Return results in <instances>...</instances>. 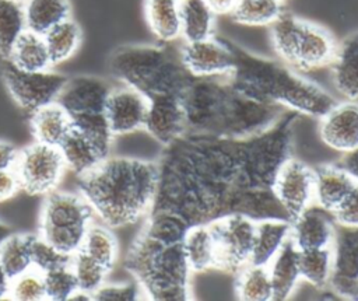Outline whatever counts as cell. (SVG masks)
Here are the masks:
<instances>
[{"mask_svg": "<svg viewBox=\"0 0 358 301\" xmlns=\"http://www.w3.org/2000/svg\"><path fill=\"white\" fill-rule=\"evenodd\" d=\"M11 234V230H10V227L8 225H6L4 223H1L0 221V244L8 237Z\"/></svg>", "mask_w": 358, "mask_h": 301, "instance_id": "cell-51", "label": "cell"}, {"mask_svg": "<svg viewBox=\"0 0 358 301\" xmlns=\"http://www.w3.org/2000/svg\"><path fill=\"white\" fill-rule=\"evenodd\" d=\"M17 1H24V0H17Z\"/></svg>", "mask_w": 358, "mask_h": 301, "instance_id": "cell-52", "label": "cell"}, {"mask_svg": "<svg viewBox=\"0 0 358 301\" xmlns=\"http://www.w3.org/2000/svg\"><path fill=\"white\" fill-rule=\"evenodd\" d=\"M27 29L22 1L0 0V55L8 57L13 45Z\"/></svg>", "mask_w": 358, "mask_h": 301, "instance_id": "cell-37", "label": "cell"}, {"mask_svg": "<svg viewBox=\"0 0 358 301\" xmlns=\"http://www.w3.org/2000/svg\"><path fill=\"white\" fill-rule=\"evenodd\" d=\"M352 176L340 164H324L315 168L313 203L333 213L355 186Z\"/></svg>", "mask_w": 358, "mask_h": 301, "instance_id": "cell-20", "label": "cell"}, {"mask_svg": "<svg viewBox=\"0 0 358 301\" xmlns=\"http://www.w3.org/2000/svg\"><path fill=\"white\" fill-rule=\"evenodd\" d=\"M291 221L284 217L256 220L250 263L267 266L289 239Z\"/></svg>", "mask_w": 358, "mask_h": 301, "instance_id": "cell-21", "label": "cell"}, {"mask_svg": "<svg viewBox=\"0 0 358 301\" xmlns=\"http://www.w3.org/2000/svg\"><path fill=\"white\" fill-rule=\"evenodd\" d=\"M15 67L25 71L49 70L52 64L43 35L25 29L11 48L7 57Z\"/></svg>", "mask_w": 358, "mask_h": 301, "instance_id": "cell-27", "label": "cell"}, {"mask_svg": "<svg viewBox=\"0 0 358 301\" xmlns=\"http://www.w3.org/2000/svg\"><path fill=\"white\" fill-rule=\"evenodd\" d=\"M21 190V183L14 168L0 171V202H6Z\"/></svg>", "mask_w": 358, "mask_h": 301, "instance_id": "cell-45", "label": "cell"}, {"mask_svg": "<svg viewBox=\"0 0 358 301\" xmlns=\"http://www.w3.org/2000/svg\"><path fill=\"white\" fill-rule=\"evenodd\" d=\"M331 252V280H347L358 277V228H345L337 225Z\"/></svg>", "mask_w": 358, "mask_h": 301, "instance_id": "cell-28", "label": "cell"}, {"mask_svg": "<svg viewBox=\"0 0 358 301\" xmlns=\"http://www.w3.org/2000/svg\"><path fill=\"white\" fill-rule=\"evenodd\" d=\"M42 274L45 284V295L48 300H70V297L78 290L70 263L53 267Z\"/></svg>", "mask_w": 358, "mask_h": 301, "instance_id": "cell-40", "label": "cell"}, {"mask_svg": "<svg viewBox=\"0 0 358 301\" xmlns=\"http://www.w3.org/2000/svg\"><path fill=\"white\" fill-rule=\"evenodd\" d=\"M180 60L192 77H228L235 64L231 42L215 35L199 41L183 42L179 46Z\"/></svg>", "mask_w": 358, "mask_h": 301, "instance_id": "cell-13", "label": "cell"}, {"mask_svg": "<svg viewBox=\"0 0 358 301\" xmlns=\"http://www.w3.org/2000/svg\"><path fill=\"white\" fill-rule=\"evenodd\" d=\"M110 272L117 259V241L108 225L91 223L80 248Z\"/></svg>", "mask_w": 358, "mask_h": 301, "instance_id": "cell-35", "label": "cell"}, {"mask_svg": "<svg viewBox=\"0 0 358 301\" xmlns=\"http://www.w3.org/2000/svg\"><path fill=\"white\" fill-rule=\"evenodd\" d=\"M10 286H11V279L7 276L6 270L0 263V300L10 295Z\"/></svg>", "mask_w": 358, "mask_h": 301, "instance_id": "cell-50", "label": "cell"}, {"mask_svg": "<svg viewBox=\"0 0 358 301\" xmlns=\"http://www.w3.org/2000/svg\"><path fill=\"white\" fill-rule=\"evenodd\" d=\"M95 216L81 193L53 190L46 195L41 214V237L57 251L73 255L84 242Z\"/></svg>", "mask_w": 358, "mask_h": 301, "instance_id": "cell-8", "label": "cell"}, {"mask_svg": "<svg viewBox=\"0 0 358 301\" xmlns=\"http://www.w3.org/2000/svg\"><path fill=\"white\" fill-rule=\"evenodd\" d=\"M267 269L273 284V300H288L302 280L299 270V251L291 239H288L271 259Z\"/></svg>", "mask_w": 358, "mask_h": 301, "instance_id": "cell-23", "label": "cell"}, {"mask_svg": "<svg viewBox=\"0 0 358 301\" xmlns=\"http://www.w3.org/2000/svg\"><path fill=\"white\" fill-rule=\"evenodd\" d=\"M337 231L333 214L315 203L291 220V242L299 249L331 248Z\"/></svg>", "mask_w": 358, "mask_h": 301, "instance_id": "cell-17", "label": "cell"}, {"mask_svg": "<svg viewBox=\"0 0 358 301\" xmlns=\"http://www.w3.org/2000/svg\"><path fill=\"white\" fill-rule=\"evenodd\" d=\"M182 249L192 273L217 269V245L210 224L189 227L182 237Z\"/></svg>", "mask_w": 358, "mask_h": 301, "instance_id": "cell-22", "label": "cell"}, {"mask_svg": "<svg viewBox=\"0 0 358 301\" xmlns=\"http://www.w3.org/2000/svg\"><path fill=\"white\" fill-rule=\"evenodd\" d=\"M284 11L281 0H235L229 17L248 27H270Z\"/></svg>", "mask_w": 358, "mask_h": 301, "instance_id": "cell-33", "label": "cell"}, {"mask_svg": "<svg viewBox=\"0 0 358 301\" xmlns=\"http://www.w3.org/2000/svg\"><path fill=\"white\" fill-rule=\"evenodd\" d=\"M208 224L217 245V269L236 274L250 263L256 220L236 213Z\"/></svg>", "mask_w": 358, "mask_h": 301, "instance_id": "cell-10", "label": "cell"}, {"mask_svg": "<svg viewBox=\"0 0 358 301\" xmlns=\"http://www.w3.org/2000/svg\"><path fill=\"white\" fill-rule=\"evenodd\" d=\"M144 129L164 146H168L185 136L186 119L182 98L158 97L150 99Z\"/></svg>", "mask_w": 358, "mask_h": 301, "instance_id": "cell-18", "label": "cell"}, {"mask_svg": "<svg viewBox=\"0 0 358 301\" xmlns=\"http://www.w3.org/2000/svg\"><path fill=\"white\" fill-rule=\"evenodd\" d=\"M70 266L74 273L78 291L88 295H92L105 283L106 274L109 273L108 269H105L83 249H78L71 255Z\"/></svg>", "mask_w": 358, "mask_h": 301, "instance_id": "cell-39", "label": "cell"}, {"mask_svg": "<svg viewBox=\"0 0 358 301\" xmlns=\"http://www.w3.org/2000/svg\"><path fill=\"white\" fill-rule=\"evenodd\" d=\"M296 116L287 111L274 126L252 137L186 133L168 144L157 164L158 186L148 217L180 237L192 225L228 214L288 218L271 193V182L291 157Z\"/></svg>", "mask_w": 358, "mask_h": 301, "instance_id": "cell-1", "label": "cell"}, {"mask_svg": "<svg viewBox=\"0 0 358 301\" xmlns=\"http://www.w3.org/2000/svg\"><path fill=\"white\" fill-rule=\"evenodd\" d=\"M14 169L24 192L46 196L56 189L67 167L59 147L35 141L20 151Z\"/></svg>", "mask_w": 358, "mask_h": 301, "instance_id": "cell-9", "label": "cell"}, {"mask_svg": "<svg viewBox=\"0 0 358 301\" xmlns=\"http://www.w3.org/2000/svg\"><path fill=\"white\" fill-rule=\"evenodd\" d=\"M18 154L20 150L14 144L6 140H0V171L14 168Z\"/></svg>", "mask_w": 358, "mask_h": 301, "instance_id": "cell-47", "label": "cell"}, {"mask_svg": "<svg viewBox=\"0 0 358 301\" xmlns=\"http://www.w3.org/2000/svg\"><path fill=\"white\" fill-rule=\"evenodd\" d=\"M281 1H284V0H281Z\"/></svg>", "mask_w": 358, "mask_h": 301, "instance_id": "cell-53", "label": "cell"}, {"mask_svg": "<svg viewBox=\"0 0 358 301\" xmlns=\"http://www.w3.org/2000/svg\"><path fill=\"white\" fill-rule=\"evenodd\" d=\"M329 288H331L337 295L358 301V277L347 280H331Z\"/></svg>", "mask_w": 358, "mask_h": 301, "instance_id": "cell-46", "label": "cell"}, {"mask_svg": "<svg viewBox=\"0 0 358 301\" xmlns=\"http://www.w3.org/2000/svg\"><path fill=\"white\" fill-rule=\"evenodd\" d=\"M113 85L95 76H76L66 80L56 102L70 115L80 116L103 112Z\"/></svg>", "mask_w": 358, "mask_h": 301, "instance_id": "cell-16", "label": "cell"}, {"mask_svg": "<svg viewBox=\"0 0 358 301\" xmlns=\"http://www.w3.org/2000/svg\"><path fill=\"white\" fill-rule=\"evenodd\" d=\"M217 15H229L235 0H206Z\"/></svg>", "mask_w": 358, "mask_h": 301, "instance_id": "cell-49", "label": "cell"}, {"mask_svg": "<svg viewBox=\"0 0 358 301\" xmlns=\"http://www.w3.org/2000/svg\"><path fill=\"white\" fill-rule=\"evenodd\" d=\"M178 1H179V0H178Z\"/></svg>", "mask_w": 358, "mask_h": 301, "instance_id": "cell-54", "label": "cell"}, {"mask_svg": "<svg viewBox=\"0 0 358 301\" xmlns=\"http://www.w3.org/2000/svg\"><path fill=\"white\" fill-rule=\"evenodd\" d=\"M182 104L186 133L245 139L266 132L287 109L238 91L228 77H193Z\"/></svg>", "mask_w": 358, "mask_h": 301, "instance_id": "cell-2", "label": "cell"}, {"mask_svg": "<svg viewBox=\"0 0 358 301\" xmlns=\"http://www.w3.org/2000/svg\"><path fill=\"white\" fill-rule=\"evenodd\" d=\"M29 237L27 234H10L0 244V263L11 280L32 267Z\"/></svg>", "mask_w": 358, "mask_h": 301, "instance_id": "cell-36", "label": "cell"}, {"mask_svg": "<svg viewBox=\"0 0 358 301\" xmlns=\"http://www.w3.org/2000/svg\"><path fill=\"white\" fill-rule=\"evenodd\" d=\"M329 67L336 91L344 99L358 101V31L337 42V49Z\"/></svg>", "mask_w": 358, "mask_h": 301, "instance_id": "cell-19", "label": "cell"}, {"mask_svg": "<svg viewBox=\"0 0 358 301\" xmlns=\"http://www.w3.org/2000/svg\"><path fill=\"white\" fill-rule=\"evenodd\" d=\"M158 186L155 162L108 157L80 176V193L109 228L124 227L148 216Z\"/></svg>", "mask_w": 358, "mask_h": 301, "instance_id": "cell-3", "label": "cell"}, {"mask_svg": "<svg viewBox=\"0 0 358 301\" xmlns=\"http://www.w3.org/2000/svg\"><path fill=\"white\" fill-rule=\"evenodd\" d=\"M351 176L352 179L358 183V148H355L351 153H347L341 155L340 162H338Z\"/></svg>", "mask_w": 358, "mask_h": 301, "instance_id": "cell-48", "label": "cell"}, {"mask_svg": "<svg viewBox=\"0 0 358 301\" xmlns=\"http://www.w3.org/2000/svg\"><path fill=\"white\" fill-rule=\"evenodd\" d=\"M59 150L67 169L73 171L78 176L90 172L102 161L92 143L76 127H71V130L66 134L59 144Z\"/></svg>", "mask_w": 358, "mask_h": 301, "instance_id": "cell-29", "label": "cell"}, {"mask_svg": "<svg viewBox=\"0 0 358 301\" xmlns=\"http://www.w3.org/2000/svg\"><path fill=\"white\" fill-rule=\"evenodd\" d=\"M299 251V249H298ZM301 279L322 290L330 286L333 276L331 248H315L299 251Z\"/></svg>", "mask_w": 358, "mask_h": 301, "instance_id": "cell-34", "label": "cell"}, {"mask_svg": "<svg viewBox=\"0 0 358 301\" xmlns=\"http://www.w3.org/2000/svg\"><path fill=\"white\" fill-rule=\"evenodd\" d=\"M10 298L17 301H41L45 300V284L43 274L31 267L25 273L11 280Z\"/></svg>", "mask_w": 358, "mask_h": 301, "instance_id": "cell-42", "label": "cell"}, {"mask_svg": "<svg viewBox=\"0 0 358 301\" xmlns=\"http://www.w3.org/2000/svg\"><path fill=\"white\" fill-rule=\"evenodd\" d=\"M231 45L235 64L228 80L245 95L316 119L336 104L337 99L322 85L308 80L281 60Z\"/></svg>", "mask_w": 358, "mask_h": 301, "instance_id": "cell-4", "label": "cell"}, {"mask_svg": "<svg viewBox=\"0 0 358 301\" xmlns=\"http://www.w3.org/2000/svg\"><path fill=\"white\" fill-rule=\"evenodd\" d=\"M22 6L27 29L41 35L70 18L69 0H24Z\"/></svg>", "mask_w": 358, "mask_h": 301, "instance_id": "cell-30", "label": "cell"}, {"mask_svg": "<svg viewBox=\"0 0 358 301\" xmlns=\"http://www.w3.org/2000/svg\"><path fill=\"white\" fill-rule=\"evenodd\" d=\"M1 77L11 98L28 112L55 102L67 80L64 74L50 69L42 71L21 70L8 59L1 66Z\"/></svg>", "mask_w": 358, "mask_h": 301, "instance_id": "cell-11", "label": "cell"}, {"mask_svg": "<svg viewBox=\"0 0 358 301\" xmlns=\"http://www.w3.org/2000/svg\"><path fill=\"white\" fill-rule=\"evenodd\" d=\"M235 294L242 301H271L273 284L267 266L249 263L235 274Z\"/></svg>", "mask_w": 358, "mask_h": 301, "instance_id": "cell-31", "label": "cell"}, {"mask_svg": "<svg viewBox=\"0 0 358 301\" xmlns=\"http://www.w3.org/2000/svg\"><path fill=\"white\" fill-rule=\"evenodd\" d=\"M43 39L52 64H59L70 59L78 49L81 42V29L76 21L66 18L43 34Z\"/></svg>", "mask_w": 358, "mask_h": 301, "instance_id": "cell-32", "label": "cell"}, {"mask_svg": "<svg viewBox=\"0 0 358 301\" xmlns=\"http://www.w3.org/2000/svg\"><path fill=\"white\" fill-rule=\"evenodd\" d=\"M150 99L138 90L120 84L110 90L103 113L113 136H123L144 129Z\"/></svg>", "mask_w": 358, "mask_h": 301, "instance_id": "cell-14", "label": "cell"}, {"mask_svg": "<svg viewBox=\"0 0 358 301\" xmlns=\"http://www.w3.org/2000/svg\"><path fill=\"white\" fill-rule=\"evenodd\" d=\"M331 214L337 225L345 228H358V183H355L348 196Z\"/></svg>", "mask_w": 358, "mask_h": 301, "instance_id": "cell-44", "label": "cell"}, {"mask_svg": "<svg viewBox=\"0 0 358 301\" xmlns=\"http://www.w3.org/2000/svg\"><path fill=\"white\" fill-rule=\"evenodd\" d=\"M270 39L277 59L302 74L329 67L337 49L329 29L285 10L270 25Z\"/></svg>", "mask_w": 358, "mask_h": 301, "instance_id": "cell-7", "label": "cell"}, {"mask_svg": "<svg viewBox=\"0 0 358 301\" xmlns=\"http://www.w3.org/2000/svg\"><path fill=\"white\" fill-rule=\"evenodd\" d=\"M109 70L120 84L138 90L148 99L182 98L193 78L180 60L179 48L173 49L171 43L162 42L116 49L110 55Z\"/></svg>", "mask_w": 358, "mask_h": 301, "instance_id": "cell-5", "label": "cell"}, {"mask_svg": "<svg viewBox=\"0 0 358 301\" xmlns=\"http://www.w3.org/2000/svg\"><path fill=\"white\" fill-rule=\"evenodd\" d=\"M126 267L148 298L183 301L192 297L189 281L193 273L185 259L182 239L161 242L141 234L127 255Z\"/></svg>", "mask_w": 358, "mask_h": 301, "instance_id": "cell-6", "label": "cell"}, {"mask_svg": "<svg viewBox=\"0 0 358 301\" xmlns=\"http://www.w3.org/2000/svg\"><path fill=\"white\" fill-rule=\"evenodd\" d=\"M29 253H31L32 267L39 270L41 273H45L62 265H67L71 260V255H66L57 251L41 235L29 237Z\"/></svg>", "mask_w": 358, "mask_h": 301, "instance_id": "cell-41", "label": "cell"}, {"mask_svg": "<svg viewBox=\"0 0 358 301\" xmlns=\"http://www.w3.org/2000/svg\"><path fill=\"white\" fill-rule=\"evenodd\" d=\"M317 130L323 144L341 155L358 148V101H336L319 118Z\"/></svg>", "mask_w": 358, "mask_h": 301, "instance_id": "cell-15", "label": "cell"}, {"mask_svg": "<svg viewBox=\"0 0 358 301\" xmlns=\"http://www.w3.org/2000/svg\"><path fill=\"white\" fill-rule=\"evenodd\" d=\"M180 39L183 42L210 38L215 32L217 14L206 0H179Z\"/></svg>", "mask_w": 358, "mask_h": 301, "instance_id": "cell-26", "label": "cell"}, {"mask_svg": "<svg viewBox=\"0 0 358 301\" xmlns=\"http://www.w3.org/2000/svg\"><path fill=\"white\" fill-rule=\"evenodd\" d=\"M145 20L152 35L162 43L180 39V8L178 0H145Z\"/></svg>", "mask_w": 358, "mask_h": 301, "instance_id": "cell-25", "label": "cell"}, {"mask_svg": "<svg viewBox=\"0 0 358 301\" xmlns=\"http://www.w3.org/2000/svg\"><path fill=\"white\" fill-rule=\"evenodd\" d=\"M271 193L288 220H294L313 204L315 168L301 160L285 158L274 174Z\"/></svg>", "mask_w": 358, "mask_h": 301, "instance_id": "cell-12", "label": "cell"}, {"mask_svg": "<svg viewBox=\"0 0 358 301\" xmlns=\"http://www.w3.org/2000/svg\"><path fill=\"white\" fill-rule=\"evenodd\" d=\"M29 123L35 141L56 147L73 127L70 115L56 101L31 112Z\"/></svg>", "mask_w": 358, "mask_h": 301, "instance_id": "cell-24", "label": "cell"}, {"mask_svg": "<svg viewBox=\"0 0 358 301\" xmlns=\"http://www.w3.org/2000/svg\"><path fill=\"white\" fill-rule=\"evenodd\" d=\"M73 127L80 130L95 147L102 160L110 155V148L113 143V133L108 125L106 116L103 112L88 113L71 118Z\"/></svg>", "mask_w": 358, "mask_h": 301, "instance_id": "cell-38", "label": "cell"}, {"mask_svg": "<svg viewBox=\"0 0 358 301\" xmlns=\"http://www.w3.org/2000/svg\"><path fill=\"white\" fill-rule=\"evenodd\" d=\"M143 287L137 283H119V284H102L92 295L96 301H134L145 298Z\"/></svg>", "mask_w": 358, "mask_h": 301, "instance_id": "cell-43", "label": "cell"}]
</instances>
